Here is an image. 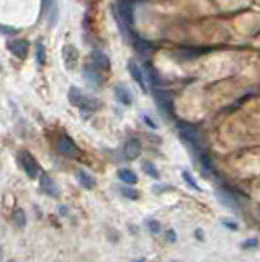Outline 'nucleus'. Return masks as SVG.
<instances>
[{
    "instance_id": "obj_30",
    "label": "nucleus",
    "mask_w": 260,
    "mask_h": 262,
    "mask_svg": "<svg viewBox=\"0 0 260 262\" xmlns=\"http://www.w3.org/2000/svg\"><path fill=\"white\" fill-rule=\"evenodd\" d=\"M195 236H196L198 239H200V241H203V239H204V233H203V230H196V231H195Z\"/></svg>"
},
{
    "instance_id": "obj_19",
    "label": "nucleus",
    "mask_w": 260,
    "mask_h": 262,
    "mask_svg": "<svg viewBox=\"0 0 260 262\" xmlns=\"http://www.w3.org/2000/svg\"><path fill=\"white\" fill-rule=\"evenodd\" d=\"M35 61H36V64L41 67V66H44L46 63V51H44V46L39 43H36V48H35Z\"/></svg>"
},
{
    "instance_id": "obj_24",
    "label": "nucleus",
    "mask_w": 260,
    "mask_h": 262,
    "mask_svg": "<svg viewBox=\"0 0 260 262\" xmlns=\"http://www.w3.org/2000/svg\"><path fill=\"white\" fill-rule=\"evenodd\" d=\"M146 226H147V230L152 233V234H157V233L161 231V223L157 222V220H147Z\"/></svg>"
},
{
    "instance_id": "obj_18",
    "label": "nucleus",
    "mask_w": 260,
    "mask_h": 262,
    "mask_svg": "<svg viewBox=\"0 0 260 262\" xmlns=\"http://www.w3.org/2000/svg\"><path fill=\"white\" fill-rule=\"evenodd\" d=\"M144 77L149 80V84L155 87L157 84H159V75H157V72L154 71V67L150 66V64H144Z\"/></svg>"
},
{
    "instance_id": "obj_9",
    "label": "nucleus",
    "mask_w": 260,
    "mask_h": 262,
    "mask_svg": "<svg viewBox=\"0 0 260 262\" xmlns=\"http://www.w3.org/2000/svg\"><path fill=\"white\" fill-rule=\"evenodd\" d=\"M216 197H218V202L221 205H224L226 208H231V210H239V202L237 198L231 194L228 190H223V189H218L216 190Z\"/></svg>"
},
{
    "instance_id": "obj_29",
    "label": "nucleus",
    "mask_w": 260,
    "mask_h": 262,
    "mask_svg": "<svg viewBox=\"0 0 260 262\" xmlns=\"http://www.w3.org/2000/svg\"><path fill=\"white\" fill-rule=\"evenodd\" d=\"M166 236H167V239L170 241V243H175V241H177V234H175L174 230H169Z\"/></svg>"
},
{
    "instance_id": "obj_8",
    "label": "nucleus",
    "mask_w": 260,
    "mask_h": 262,
    "mask_svg": "<svg viewBox=\"0 0 260 262\" xmlns=\"http://www.w3.org/2000/svg\"><path fill=\"white\" fill-rule=\"evenodd\" d=\"M63 61L67 69H74L79 64V50L72 45H64L63 48Z\"/></svg>"
},
{
    "instance_id": "obj_6",
    "label": "nucleus",
    "mask_w": 260,
    "mask_h": 262,
    "mask_svg": "<svg viewBox=\"0 0 260 262\" xmlns=\"http://www.w3.org/2000/svg\"><path fill=\"white\" fill-rule=\"evenodd\" d=\"M7 50H9L15 58L25 59L30 53V43L26 39H12L7 43Z\"/></svg>"
},
{
    "instance_id": "obj_23",
    "label": "nucleus",
    "mask_w": 260,
    "mask_h": 262,
    "mask_svg": "<svg viewBox=\"0 0 260 262\" xmlns=\"http://www.w3.org/2000/svg\"><path fill=\"white\" fill-rule=\"evenodd\" d=\"M13 220L18 226H25L26 225V216H25V211L23 210H15L13 213Z\"/></svg>"
},
{
    "instance_id": "obj_32",
    "label": "nucleus",
    "mask_w": 260,
    "mask_h": 262,
    "mask_svg": "<svg viewBox=\"0 0 260 262\" xmlns=\"http://www.w3.org/2000/svg\"><path fill=\"white\" fill-rule=\"evenodd\" d=\"M258 216H260V206H258Z\"/></svg>"
},
{
    "instance_id": "obj_15",
    "label": "nucleus",
    "mask_w": 260,
    "mask_h": 262,
    "mask_svg": "<svg viewBox=\"0 0 260 262\" xmlns=\"http://www.w3.org/2000/svg\"><path fill=\"white\" fill-rule=\"evenodd\" d=\"M125 153L128 159H136L139 154H141V143L136 140V138H129L126 141V146H125Z\"/></svg>"
},
{
    "instance_id": "obj_14",
    "label": "nucleus",
    "mask_w": 260,
    "mask_h": 262,
    "mask_svg": "<svg viewBox=\"0 0 260 262\" xmlns=\"http://www.w3.org/2000/svg\"><path fill=\"white\" fill-rule=\"evenodd\" d=\"M131 39H133V46L134 50L141 53V54H149L150 51H154V45L150 41L144 39V38H139V36H134L131 34Z\"/></svg>"
},
{
    "instance_id": "obj_22",
    "label": "nucleus",
    "mask_w": 260,
    "mask_h": 262,
    "mask_svg": "<svg viewBox=\"0 0 260 262\" xmlns=\"http://www.w3.org/2000/svg\"><path fill=\"white\" fill-rule=\"evenodd\" d=\"M182 179H183V181H185L188 185H190L191 189H195V190H198V192H201V187L196 184V181H195L193 177H191V174H190L188 170H183V172H182Z\"/></svg>"
},
{
    "instance_id": "obj_31",
    "label": "nucleus",
    "mask_w": 260,
    "mask_h": 262,
    "mask_svg": "<svg viewBox=\"0 0 260 262\" xmlns=\"http://www.w3.org/2000/svg\"><path fill=\"white\" fill-rule=\"evenodd\" d=\"M0 259H2V249H0Z\"/></svg>"
},
{
    "instance_id": "obj_28",
    "label": "nucleus",
    "mask_w": 260,
    "mask_h": 262,
    "mask_svg": "<svg viewBox=\"0 0 260 262\" xmlns=\"http://www.w3.org/2000/svg\"><path fill=\"white\" fill-rule=\"evenodd\" d=\"M142 118H144V121H146V125H149L152 129H157V123H154L152 121V118H150V116H147V115H142Z\"/></svg>"
},
{
    "instance_id": "obj_11",
    "label": "nucleus",
    "mask_w": 260,
    "mask_h": 262,
    "mask_svg": "<svg viewBox=\"0 0 260 262\" xmlns=\"http://www.w3.org/2000/svg\"><path fill=\"white\" fill-rule=\"evenodd\" d=\"M90 64H93L97 69H103V71H108L110 69V59L105 53L101 51H92L90 53Z\"/></svg>"
},
{
    "instance_id": "obj_2",
    "label": "nucleus",
    "mask_w": 260,
    "mask_h": 262,
    "mask_svg": "<svg viewBox=\"0 0 260 262\" xmlns=\"http://www.w3.org/2000/svg\"><path fill=\"white\" fill-rule=\"evenodd\" d=\"M177 129H179L182 140L187 144H190V146L196 151V154L203 153L204 149L201 146L200 135H198V129L193 125H190V123H185V121H177Z\"/></svg>"
},
{
    "instance_id": "obj_33",
    "label": "nucleus",
    "mask_w": 260,
    "mask_h": 262,
    "mask_svg": "<svg viewBox=\"0 0 260 262\" xmlns=\"http://www.w3.org/2000/svg\"><path fill=\"white\" fill-rule=\"evenodd\" d=\"M0 69H2V64H0Z\"/></svg>"
},
{
    "instance_id": "obj_7",
    "label": "nucleus",
    "mask_w": 260,
    "mask_h": 262,
    "mask_svg": "<svg viewBox=\"0 0 260 262\" xmlns=\"http://www.w3.org/2000/svg\"><path fill=\"white\" fill-rule=\"evenodd\" d=\"M128 71L131 74L133 80L141 87L142 92H147V84H146V77H144V72H142V69L139 67V64L136 63V61H129L128 63Z\"/></svg>"
},
{
    "instance_id": "obj_26",
    "label": "nucleus",
    "mask_w": 260,
    "mask_h": 262,
    "mask_svg": "<svg viewBox=\"0 0 260 262\" xmlns=\"http://www.w3.org/2000/svg\"><path fill=\"white\" fill-rule=\"evenodd\" d=\"M221 225L226 226V228L232 230V231H237V230H239V225H237L236 222H232V220H229V218H223V220H221Z\"/></svg>"
},
{
    "instance_id": "obj_10",
    "label": "nucleus",
    "mask_w": 260,
    "mask_h": 262,
    "mask_svg": "<svg viewBox=\"0 0 260 262\" xmlns=\"http://www.w3.org/2000/svg\"><path fill=\"white\" fill-rule=\"evenodd\" d=\"M82 75L90 82L92 85H100L103 82V77L100 75V69H97L93 64H87L82 71Z\"/></svg>"
},
{
    "instance_id": "obj_25",
    "label": "nucleus",
    "mask_w": 260,
    "mask_h": 262,
    "mask_svg": "<svg viewBox=\"0 0 260 262\" xmlns=\"http://www.w3.org/2000/svg\"><path fill=\"white\" fill-rule=\"evenodd\" d=\"M18 30L13 28V26H7V25H2L0 23V34H4V36H13V34H17Z\"/></svg>"
},
{
    "instance_id": "obj_1",
    "label": "nucleus",
    "mask_w": 260,
    "mask_h": 262,
    "mask_svg": "<svg viewBox=\"0 0 260 262\" xmlns=\"http://www.w3.org/2000/svg\"><path fill=\"white\" fill-rule=\"evenodd\" d=\"M67 100H69V103L72 107L79 108L82 115H88L90 112H93V110H97L100 107V103L97 99L90 97V95L84 94V91H80L79 87H71L69 92H67Z\"/></svg>"
},
{
    "instance_id": "obj_5",
    "label": "nucleus",
    "mask_w": 260,
    "mask_h": 262,
    "mask_svg": "<svg viewBox=\"0 0 260 262\" xmlns=\"http://www.w3.org/2000/svg\"><path fill=\"white\" fill-rule=\"evenodd\" d=\"M56 148L61 154H64V156H69V157H75L79 154V149H77V144L74 143V140L71 136H67V135H61L58 138V144H56Z\"/></svg>"
},
{
    "instance_id": "obj_27",
    "label": "nucleus",
    "mask_w": 260,
    "mask_h": 262,
    "mask_svg": "<svg viewBox=\"0 0 260 262\" xmlns=\"http://www.w3.org/2000/svg\"><path fill=\"white\" fill-rule=\"evenodd\" d=\"M241 246L244 247V249H252V247H257L258 246V241L257 239H247V241H244Z\"/></svg>"
},
{
    "instance_id": "obj_17",
    "label": "nucleus",
    "mask_w": 260,
    "mask_h": 262,
    "mask_svg": "<svg viewBox=\"0 0 260 262\" xmlns=\"http://www.w3.org/2000/svg\"><path fill=\"white\" fill-rule=\"evenodd\" d=\"M118 177H120V181L126 185H134L136 182H138V176H136L131 169H120Z\"/></svg>"
},
{
    "instance_id": "obj_4",
    "label": "nucleus",
    "mask_w": 260,
    "mask_h": 262,
    "mask_svg": "<svg viewBox=\"0 0 260 262\" xmlns=\"http://www.w3.org/2000/svg\"><path fill=\"white\" fill-rule=\"evenodd\" d=\"M20 162H22L25 174L30 179H36L41 174V167H39L38 161L28 153V151H22V153H20Z\"/></svg>"
},
{
    "instance_id": "obj_13",
    "label": "nucleus",
    "mask_w": 260,
    "mask_h": 262,
    "mask_svg": "<svg viewBox=\"0 0 260 262\" xmlns=\"http://www.w3.org/2000/svg\"><path fill=\"white\" fill-rule=\"evenodd\" d=\"M75 177H77V181H79V184L82 185V187H85V189H93L95 185H97L95 177L90 174V172H87L84 169L75 170Z\"/></svg>"
},
{
    "instance_id": "obj_3",
    "label": "nucleus",
    "mask_w": 260,
    "mask_h": 262,
    "mask_svg": "<svg viewBox=\"0 0 260 262\" xmlns=\"http://www.w3.org/2000/svg\"><path fill=\"white\" fill-rule=\"evenodd\" d=\"M152 92H154V99L157 107H159L161 113L166 115V116H172L174 115V103H172V95L170 92L162 91L159 87H152Z\"/></svg>"
},
{
    "instance_id": "obj_21",
    "label": "nucleus",
    "mask_w": 260,
    "mask_h": 262,
    "mask_svg": "<svg viewBox=\"0 0 260 262\" xmlns=\"http://www.w3.org/2000/svg\"><path fill=\"white\" fill-rule=\"evenodd\" d=\"M142 170H144L149 177H152V179H159V172H157L155 165H154L152 162H149V161L142 162Z\"/></svg>"
},
{
    "instance_id": "obj_16",
    "label": "nucleus",
    "mask_w": 260,
    "mask_h": 262,
    "mask_svg": "<svg viewBox=\"0 0 260 262\" xmlns=\"http://www.w3.org/2000/svg\"><path fill=\"white\" fill-rule=\"evenodd\" d=\"M115 97H116V100H118L120 103H123V105H126V107L133 103L131 92H129L128 89L123 87V85H116L115 87Z\"/></svg>"
},
{
    "instance_id": "obj_12",
    "label": "nucleus",
    "mask_w": 260,
    "mask_h": 262,
    "mask_svg": "<svg viewBox=\"0 0 260 262\" xmlns=\"http://www.w3.org/2000/svg\"><path fill=\"white\" fill-rule=\"evenodd\" d=\"M39 179H41V187H43V190L46 192L49 197H59V189L58 185L54 184L53 179L47 176V174H39Z\"/></svg>"
},
{
    "instance_id": "obj_20",
    "label": "nucleus",
    "mask_w": 260,
    "mask_h": 262,
    "mask_svg": "<svg viewBox=\"0 0 260 262\" xmlns=\"http://www.w3.org/2000/svg\"><path fill=\"white\" fill-rule=\"evenodd\" d=\"M120 192H121L123 197H126L129 200H138L139 198V192L136 189H133V187H128V185H123V187L120 189Z\"/></svg>"
}]
</instances>
